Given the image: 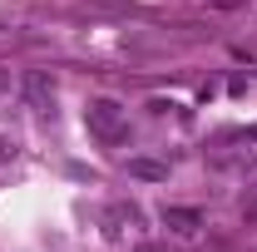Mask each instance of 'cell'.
<instances>
[{
  "instance_id": "6da1fadb",
  "label": "cell",
  "mask_w": 257,
  "mask_h": 252,
  "mask_svg": "<svg viewBox=\"0 0 257 252\" xmlns=\"http://www.w3.org/2000/svg\"><path fill=\"white\" fill-rule=\"evenodd\" d=\"M84 124H89V134H94V139H104V144H119V139L128 134L124 104H119V99H104V94L84 104Z\"/></svg>"
},
{
  "instance_id": "7a4b0ae2",
  "label": "cell",
  "mask_w": 257,
  "mask_h": 252,
  "mask_svg": "<svg viewBox=\"0 0 257 252\" xmlns=\"http://www.w3.org/2000/svg\"><path fill=\"white\" fill-rule=\"evenodd\" d=\"M20 94H25V104H30L35 114H50V109H55V79H50L45 69H25Z\"/></svg>"
},
{
  "instance_id": "3957f363",
  "label": "cell",
  "mask_w": 257,
  "mask_h": 252,
  "mask_svg": "<svg viewBox=\"0 0 257 252\" xmlns=\"http://www.w3.org/2000/svg\"><path fill=\"white\" fill-rule=\"evenodd\" d=\"M159 222L168 232H178V237H198V232H203V213H198V208H183V203H163Z\"/></svg>"
},
{
  "instance_id": "277c9868",
  "label": "cell",
  "mask_w": 257,
  "mask_h": 252,
  "mask_svg": "<svg viewBox=\"0 0 257 252\" xmlns=\"http://www.w3.org/2000/svg\"><path fill=\"white\" fill-rule=\"evenodd\" d=\"M128 178H144V183H168V163H159V158H128Z\"/></svg>"
},
{
  "instance_id": "5b68a950",
  "label": "cell",
  "mask_w": 257,
  "mask_h": 252,
  "mask_svg": "<svg viewBox=\"0 0 257 252\" xmlns=\"http://www.w3.org/2000/svg\"><path fill=\"white\" fill-rule=\"evenodd\" d=\"M5 158H15V139H0V163Z\"/></svg>"
},
{
  "instance_id": "8992f818",
  "label": "cell",
  "mask_w": 257,
  "mask_h": 252,
  "mask_svg": "<svg viewBox=\"0 0 257 252\" xmlns=\"http://www.w3.org/2000/svg\"><path fill=\"white\" fill-rule=\"evenodd\" d=\"M5 89H10V69H0V94H5Z\"/></svg>"
},
{
  "instance_id": "52a82bcc",
  "label": "cell",
  "mask_w": 257,
  "mask_h": 252,
  "mask_svg": "<svg viewBox=\"0 0 257 252\" xmlns=\"http://www.w3.org/2000/svg\"><path fill=\"white\" fill-rule=\"evenodd\" d=\"M134 252H163V247H154V242H139V247H134Z\"/></svg>"
}]
</instances>
